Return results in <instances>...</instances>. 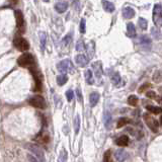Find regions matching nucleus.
Here are the masks:
<instances>
[{"label":"nucleus","mask_w":162,"mask_h":162,"mask_svg":"<svg viewBox=\"0 0 162 162\" xmlns=\"http://www.w3.org/2000/svg\"><path fill=\"white\" fill-rule=\"evenodd\" d=\"M57 69H58L59 72L63 73V74L66 72H69V73H71V74H73V73L75 72L74 65H73V63L71 62L70 60H68V59L61 61V62L57 65Z\"/></svg>","instance_id":"obj_1"},{"label":"nucleus","mask_w":162,"mask_h":162,"mask_svg":"<svg viewBox=\"0 0 162 162\" xmlns=\"http://www.w3.org/2000/svg\"><path fill=\"white\" fill-rule=\"evenodd\" d=\"M33 63H35V59H33V56L29 53H25V54H22L18 59H17V64L20 67H29L33 66Z\"/></svg>","instance_id":"obj_2"},{"label":"nucleus","mask_w":162,"mask_h":162,"mask_svg":"<svg viewBox=\"0 0 162 162\" xmlns=\"http://www.w3.org/2000/svg\"><path fill=\"white\" fill-rule=\"evenodd\" d=\"M143 118H144V120H145L147 127L149 128L153 133H157L158 128H159V123L157 122V120H155L153 116H150V114H144Z\"/></svg>","instance_id":"obj_3"},{"label":"nucleus","mask_w":162,"mask_h":162,"mask_svg":"<svg viewBox=\"0 0 162 162\" xmlns=\"http://www.w3.org/2000/svg\"><path fill=\"white\" fill-rule=\"evenodd\" d=\"M29 103L31 104V106H33V108H41V110H45L47 106L46 100H45V98L41 95H35V96H33V97H31L29 100Z\"/></svg>","instance_id":"obj_4"},{"label":"nucleus","mask_w":162,"mask_h":162,"mask_svg":"<svg viewBox=\"0 0 162 162\" xmlns=\"http://www.w3.org/2000/svg\"><path fill=\"white\" fill-rule=\"evenodd\" d=\"M153 21L156 27H162V6L160 4H155L153 8Z\"/></svg>","instance_id":"obj_5"},{"label":"nucleus","mask_w":162,"mask_h":162,"mask_svg":"<svg viewBox=\"0 0 162 162\" xmlns=\"http://www.w3.org/2000/svg\"><path fill=\"white\" fill-rule=\"evenodd\" d=\"M27 149L31 152V153L35 155V157L39 160V162H46V158H45V154L43 152V150L37 145H33V144H31V145L27 146Z\"/></svg>","instance_id":"obj_6"},{"label":"nucleus","mask_w":162,"mask_h":162,"mask_svg":"<svg viewBox=\"0 0 162 162\" xmlns=\"http://www.w3.org/2000/svg\"><path fill=\"white\" fill-rule=\"evenodd\" d=\"M13 44L16 47L17 50L21 51V52H25V51H27L29 49V42L25 39H23V37H16V39H14Z\"/></svg>","instance_id":"obj_7"},{"label":"nucleus","mask_w":162,"mask_h":162,"mask_svg":"<svg viewBox=\"0 0 162 162\" xmlns=\"http://www.w3.org/2000/svg\"><path fill=\"white\" fill-rule=\"evenodd\" d=\"M75 62L79 67H85L88 64V58L83 54H79L75 57Z\"/></svg>","instance_id":"obj_8"},{"label":"nucleus","mask_w":162,"mask_h":162,"mask_svg":"<svg viewBox=\"0 0 162 162\" xmlns=\"http://www.w3.org/2000/svg\"><path fill=\"white\" fill-rule=\"evenodd\" d=\"M114 157L118 162H124L128 158V153L124 149H118L114 153Z\"/></svg>","instance_id":"obj_9"},{"label":"nucleus","mask_w":162,"mask_h":162,"mask_svg":"<svg viewBox=\"0 0 162 162\" xmlns=\"http://www.w3.org/2000/svg\"><path fill=\"white\" fill-rule=\"evenodd\" d=\"M103 120H104V126L108 130L112 129V116L110 114V112H106L103 116Z\"/></svg>","instance_id":"obj_10"},{"label":"nucleus","mask_w":162,"mask_h":162,"mask_svg":"<svg viewBox=\"0 0 162 162\" xmlns=\"http://www.w3.org/2000/svg\"><path fill=\"white\" fill-rule=\"evenodd\" d=\"M123 16L127 19L133 18V17L135 16V10H134L132 7H129V6L125 7V8L123 9Z\"/></svg>","instance_id":"obj_11"},{"label":"nucleus","mask_w":162,"mask_h":162,"mask_svg":"<svg viewBox=\"0 0 162 162\" xmlns=\"http://www.w3.org/2000/svg\"><path fill=\"white\" fill-rule=\"evenodd\" d=\"M15 19H16V27L18 29L22 27L23 23H25V20H23V15L22 12L20 10H15Z\"/></svg>","instance_id":"obj_12"},{"label":"nucleus","mask_w":162,"mask_h":162,"mask_svg":"<svg viewBox=\"0 0 162 162\" xmlns=\"http://www.w3.org/2000/svg\"><path fill=\"white\" fill-rule=\"evenodd\" d=\"M116 144L120 147H125V146H128L129 144V137L126 135L124 136H120V138L116 140Z\"/></svg>","instance_id":"obj_13"},{"label":"nucleus","mask_w":162,"mask_h":162,"mask_svg":"<svg viewBox=\"0 0 162 162\" xmlns=\"http://www.w3.org/2000/svg\"><path fill=\"white\" fill-rule=\"evenodd\" d=\"M101 3H102V7H103V9L106 11V12H114V3L110 2V1H108V0H102Z\"/></svg>","instance_id":"obj_14"},{"label":"nucleus","mask_w":162,"mask_h":162,"mask_svg":"<svg viewBox=\"0 0 162 162\" xmlns=\"http://www.w3.org/2000/svg\"><path fill=\"white\" fill-rule=\"evenodd\" d=\"M99 93L98 92H92L91 94H90L89 96V102H90V106L93 108V106H95L96 104L98 103V100H99Z\"/></svg>","instance_id":"obj_15"},{"label":"nucleus","mask_w":162,"mask_h":162,"mask_svg":"<svg viewBox=\"0 0 162 162\" xmlns=\"http://www.w3.org/2000/svg\"><path fill=\"white\" fill-rule=\"evenodd\" d=\"M94 69V73H95V76L97 78H100L102 75V67H101V63L98 61V62H95L93 65H92Z\"/></svg>","instance_id":"obj_16"},{"label":"nucleus","mask_w":162,"mask_h":162,"mask_svg":"<svg viewBox=\"0 0 162 162\" xmlns=\"http://www.w3.org/2000/svg\"><path fill=\"white\" fill-rule=\"evenodd\" d=\"M67 8H68V3L67 2H58L56 5H55V9H56L57 11H58L59 13H63L65 12V11L67 10Z\"/></svg>","instance_id":"obj_17"},{"label":"nucleus","mask_w":162,"mask_h":162,"mask_svg":"<svg viewBox=\"0 0 162 162\" xmlns=\"http://www.w3.org/2000/svg\"><path fill=\"white\" fill-rule=\"evenodd\" d=\"M127 35L130 37H136V29L133 22H129L127 25Z\"/></svg>","instance_id":"obj_18"},{"label":"nucleus","mask_w":162,"mask_h":162,"mask_svg":"<svg viewBox=\"0 0 162 162\" xmlns=\"http://www.w3.org/2000/svg\"><path fill=\"white\" fill-rule=\"evenodd\" d=\"M140 45L143 46L144 48L150 47L151 46V39L148 35H142L141 39H140Z\"/></svg>","instance_id":"obj_19"},{"label":"nucleus","mask_w":162,"mask_h":162,"mask_svg":"<svg viewBox=\"0 0 162 162\" xmlns=\"http://www.w3.org/2000/svg\"><path fill=\"white\" fill-rule=\"evenodd\" d=\"M146 110L148 112H152L154 114H159L162 112V108H159V106H146Z\"/></svg>","instance_id":"obj_20"},{"label":"nucleus","mask_w":162,"mask_h":162,"mask_svg":"<svg viewBox=\"0 0 162 162\" xmlns=\"http://www.w3.org/2000/svg\"><path fill=\"white\" fill-rule=\"evenodd\" d=\"M110 80H112V82L114 85L118 86V84H120V82L122 79H120V76L118 72H114V74L112 75V77H110Z\"/></svg>","instance_id":"obj_21"},{"label":"nucleus","mask_w":162,"mask_h":162,"mask_svg":"<svg viewBox=\"0 0 162 162\" xmlns=\"http://www.w3.org/2000/svg\"><path fill=\"white\" fill-rule=\"evenodd\" d=\"M85 79H86V82L88 84H93L94 80H93V75H92V71L91 70H86L85 71Z\"/></svg>","instance_id":"obj_22"},{"label":"nucleus","mask_w":162,"mask_h":162,"mask_svg":"<svg viewBox=\"0 0 162 162\" xmlns=\"http://www.w3.org/2000/svg\"><path fill=\"white\" fill-rule=\"evenodd\" d=\"M67 81H68V76L65 74L59 75V76L57 77V83H58V85H60V86L64 85Z\"/></svg>","instance_id":"obj_23"},{"label":"nucleus","mask_w":162,"mask_h":162,"mask_svg":"<svg viewBox=\"0 0 162 162\" xmlns=\"http://www.w3.org/2000/svg\"><path fill=\"white\" fill-rule=\"evenodd\" d=\"M130 123V120L128 118H120V120H118V124H116V128H123L124 126H126L127 124Z\"/></svg>","instance_id":"obj_24"},{"label":"nucleus","mask_w":162,"mask_h":162,"mask_svg":"<svg viewBox=\"0 0 162 162\" xmlns=\"http://www.w3.org/2000/svg\"><path fill=\"white\" fill-rule=\"evenodd\" d=\"M74 130H75V134L79 133V130H80V116H76L74 120Z\"/></svg>","instance_id":"obj_25"},{"label":"nucleus","mask_w":162,"mask_h":162,"mask_svg":"<svg viewBox=\"0 0 162 162\" xmlns=\"http://www.w3.org/2000/svg\"><path fill=\"white\" fill-rule=\"evenodd\" d=\"M128 103L132 106H136L138 104V97L136 95H130L128 97Z\"/></svg>","instance_id":"obj_26"},{"label":"nucleus","mask_w":162,"mask_h":162,"mask_svg":"<svg viewBox=\"0 0 162 162\" xmlns=\"http://www.w3.org/2000/svg\"><path fill=\"white\" fill-rule=\"evenodd\" d=\"M39 41H41V47H42V50L45 49V46H46V42H47V35L45 33H39Z\"/></svg>","instance_id":"obj_27"},{"label":"nucleus","mask_w":162,"mask_h":162,"mask_svg":"<svg viewBox=\"0 0 162 162\" xmlns=\"http://www.w3.org/2000/svg\"><path fill=\"white\" fill-rule=\"evenodd\" d=\"M138 22H139V25H140V27H141L142 29H147V27H148V21H147V19H145V18H143V17H140L139 18V20H138Z\"/></svg>","instance_id":"obj_28"},{"label":"nucleus","mask_w":162,"mask_h":162,"mask_svg":"<svg viewBox=\"0 0 162 162\" xmlns=\"http://www.w3.org/2000/svg\"><path fill=\"white\" fill-rule=\"evenodd\" d=\"M103 162H114L112 158V151H110V150H108V151L104 152Z\"/></svg>","instance_id":"obj_29"},{"label":"nucleus","mask_w":162,"mask_h":162,"mask_svg":"<svg viewBox=\"0 0 162 162\" xmlns=\"http://www.w3.org/2000/svg\"><path fill=\"white\" fill-rule=\"evenodd\" d=\"M153 80L155 81L156 83L160 82L162 80V71H156L153 75Z\"/></svg>","instance_id":"obj_30"},{"label":"nucleus","mask_w":162,"mask_h":162,"mask_svg":"<svg viewBox=\"0 0 162 162\" xmlns=\"http://www.w3.org/2000/svg\"><path fill=\"white\" fill-rule=\"evenodd\" d=\"M67 151L65 149L61 150V153H60V157H59V161L60 162H67Z\"/></svg>","instance_id":"obj_31"},{"label":"nucleus","mask_w":162,"mask_h":162,"mask_svg":"<svg viewBox=\"0 0 162 162\" xmlns=\"http://www.w3.org/2000/svg\"><path fill=\"white\" fill-rule=\"evenodd\" d=\"M84 47H85V45H84L83 41H78L76 44V50L78 51V52H81V51L84 50Z\"/></svg>","instance_id":"obj_32"},{"label":"nucleus","mask_w":162,"mask_h":162,"mask_svg":"<svg viewBox=\"0 0 162 162\" xmlns=\"http://www.w3.org/2000/svg\"><path fill=\"white\" fill-rule=\"evenodd\" d=\"M87 52H88V54H89L90 58H92V56H93V54H94V43L93 42H91V47H90V44H89V46L87 47Z\"/></svg>","instance_id":"obj_33"},{"label":"nucleus","mask_w":162,"mask_h":162,"mask_svg":"<svg viewBox=\"0 0 162 162\" xmlns=\"http://www.w3.org/2000/svg\"><path fill=\"white\" fill-rule=\"evenodd\" d=\"M66 97H67V100H68V101H71V100H73V98H74V92H73V90H71V89L67 90Z\"/></svg>","instance_id":"obj_34"},{"label":"nucleus","mask_w":162,"mask_h":162,"mask_svg":"<svg viewBox=\"0 0 162 162\" xmlns=\"http://www.w3.org/2000/svg\"><path fill=\"white\" fill-rule=\"evenodd\" d=\"M149 87H151V84H149V83H145V84H143V85L141 86V87L139 88V93H142V92H144L145 91L147 88H149Z\"/></svg>","instance_id":"obj_35"},{"label":"nucleus","mask_w":162,"mask_h":162,"mask_svg":"<svg viewBox=\"0 0 162 162\" xmlns=\"http://www.w3.org/2000/svg\"><path fill=\"white\" fill-rule=\"evenodd\" d=\"M80 33H85V19H81L80 21Z\"/></svg>","instance_id":"obj_36"},{"label":"nucleus","mask_w":162,"mask_h":162,"mask_svg":"<svg viewBox=\"0 0 162 162\" xmlns=\"http://www.w3.org/2000/svg\"><path fill=\"white\" fill-rule=\"evenodd\" d=\"M76 94H77V97H78V101L79 102L83 101V97H82V93H81L80 88H77V89H76Z\"/></svg>","instance_id":"obj_37"},{"label":"nucleus","mask_w":162,"mask_h":162,"mask_svg":"<svg viewBox=\"0 0 162 162\" xmlns=\"http://www.w3.org/2000/svg\"><path fill=\"white\" fill-rule=\"evenodd\" d=\"M146 95H147L148 98H151V99H155L156 96H157L154 91H148V92H146Z\"/></svg>","instance_id":"obj_38"},{"label":"nucleus","mask_w":162,"mask_h":162,"mask_svg":"<svg viewBox=\"0 0 162 162\" xmlns=\"http://www.w3.org/2000/svg\"><path fill=\"white\" fill-rule=\"evenodd\" d=\"M27 159H29V162H39V160L35 157V156L31 155V154H29V155H27Z\"/></svg>","instance_id":"obj_39"},{"label":"nucleus","mask_w":162,"mask_h":162,"mask_svg":"<svg viewBox=\"0 0 162 162\" xmlns=\"http://www.w3.org/2000/svg\"><path fill=\"white\" fill-rule=\"evenodd\" d=\"M70 41H71V39H70V35H67L66 37H65L64 39H63V44H64V45H68Z\"/></svg>","instance_id":"obj_40"},{"label":"nucleus","mask_w":162,"mask_h":162,"mask_svg":"<svg viewBox=\"0 0 162 162\" xmlns=\"http://www.w3.org/2000/svg\"><path fill=\"white\" fill-rule=\"evenodd\" d=\"M160 123H161V125H162V116H160Z\"/></svg>","instance_id":"obj_41"},{"label":"nucleus","mask_w":162,"mask_h":162,"mask_svg":"<svg viewBox=\"0 0 162 162\" xmlns=\"http://www.w3.org/2000/svg\"><path fill=\"white\" fill-rule=\"evenodd\" d=\"M43 1H45V2H49L50 0H43Z\"/></svg>","instance_id":"obj_42"}]
</instances>
